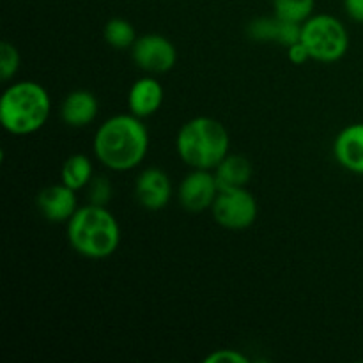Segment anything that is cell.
<instances>
[{
	"mask_svg": "<svg viewBox=\"0 0 363 363\" xmlns=\"http://www.w3.org/2000/svg\"><path fill=\"white\" fill-rule=\"evenodd\" d=\"M96 158L113 172H128L144 162L149 151V133L140 117L117 113L98 128L92 140Z\"/></svg>",
	"mask_w": 363,
	"mask_h": 363,
	"instance_id": "6da1fadb",
	"label": "cell"
},
{
	"mask_svg": "<svg viewBox=\"0 0 363 363\" xmlns=\"http://www.w3.org/2000/svg\"><path fill=\"white\" fill-rule=\"evenodd\" d=\"M66 223L71 247L84 257L106 259L119 248V222L105 206H82Z\"/></svg>",
	"mask_w": 363,
	"mask_h": 363,
	"instance_id": "7a4b0ae2",
	"label": "cell"
},
{
	"mask_svg": "<svg viewBox=\"0 0 363 363\" xmlns=\"http://www.w3.org/2000/svg\"><path fill=\"white\" fill-rule=\"evenodd\" d=\"M50 112L52 99L38 82H14L0 98V124L14 137H25L41 130Z\"/></svg>",
	"mask_w": 363,
	"mask_h": 363,
	"instance_id": "3957f363",
	"label": "cell"
},
{
	"mask_svg": "<svg viewBox=\"0 0 363 363\" xmlns=\"http://www.w3.org/2000/svg\"><path fill=\"white\" fill-rule=\"evenodd\" d=\"M229 147L230 137L227 128L208 116L186 121L176 137L177 155L190 169L215 170L229 155Z\"/></svg>",
	"mask_w": 363,
	"mask_h": 363,
	"instance_id": "277c9868",
	"label": "cell"
},
{
	"mask_svg": "<svg viewBox=\"0 0 363 363\" xmlns=\"http://www.w3.org/2000/svg\"><path fill=\"white\" fill-rule=\"evenodd\" d=\"M301 43L311 52L312 60L337 62L350 48V34L339 18L332 14H312L301 23Z\"/></svg>",
	"mask_w": 363,
	"mask_h": 363,
	"instance_id": "5b68a950",
	"label": "cell"
},
{
	"mask_svg": "<svg viewBox=\"0 0 363 363\" xmlns=\"http://www.w3.org/2000/svg\"><path fill=\"white\" fill-rule=\"evenodd\" d=\"M215 222L229 230H245L257 220V201L247 188L220 190L211 206Z\"/></svg>",
	"mask_w": 363,
	"mask_h": 363,
	"instance_id": "8992f818",
	"label": "cell"
},
{
	"mask_svg": "<svg viewBox=\"0 0 363 363\" xmlns=\"http://www.w3.org/2000/svg\"><path fill=\"white\" fill-rule=\"evenodd\" d=\"M131 59L142 71L163 74L176 66L177 50L165 35L144 34L131 46Z\"/></svg>",
	"mask_w": 363,
	"mask_h": 363,
	"instance_id": "52a82bcc",
	"label": "cell"
},
{
	"mask_svg": "<svg viewBox=\"0 0 363 363\" xmlns=\"http://www.w3.org/2000/svg\"><path fill=\"white\" fill-rule=\"evenodd\" d=\"M220 188L213 170L191 169V172L181 181L177 199L183 209L190 213H202L211 209Z\"/></svg>",
	"mask_w": 363,
	"mask_h": 363,
	"instance_id": "ba28073f",
	"label": "cell"
},
{
	"mask_svg": "<svg viewBox=\"0 0 363 363\" xmlns=\"http://www.w3.org/2000/svg\"><path fill=\"white\" fill-rule=\"evenodd\" d=\"M135 197L147 211H162L172 197V183L162 169L149 167L135 181Z\"/></svg>",
	"mask_w": 363,
	"mask_h": 363,
	"instance_id": "9c48e42d",
	"label": "cell"
},
{
	"mask_svg": "<svg viewBox=\"0 0 363 363\" xmlns=\"http://www.w3.org/2000/svg\"><path fill=\"white\" fill-rule=\"evenodd\" d=\"M38 208L48 222H67L78 209L77 190L67 184H52L38 194Z\"/></svg>",
	"mask_w": 363,
	"mask_h": 363,
	"instance_id": "30bf717a",
	"label": "cell"
},
{
	"mask_svg": "<svg viewBox=\"0 0 363 363\" xmlns=\"http://www.w3.org/2000/svg\"><path fill=\"white\" fill-rule=\"evenodd\" d=\"M333 156L342 169L363 176V123H354L339 131L333 140Z\"/></svg>",
	"mask_w": 363,
	"mask_h": 363,
	"instance_id": "8fae6325",
	"label": "cell"
},
{
	"mask_svg": "<svg viewBox=\"0 0 363 363\" xmlns=\"http://www.w3.org/2000/svg\"><path fill=\"white\" fill-rule=\"evenodd\" d=\"M99 113V101L91 91L78 89L69 92L60 105V117L71 128H85L94 123Z\"/></svg>",
	"mask_w": 363,
	"mask_h": 363,
	"instance_id": "7c38bea8",
	"label": "cell"
},
{
	"mask_svg": "<svg viewBox=\"0 0 363 363\" xmlns=\"http://www.w3.org/2000/svg\"><path fill=\"white\" fill-rule=\"evenodd\" d=\"M163 103V87L156 78L144 77L135 82L128 92V106L133 116L145 119L160 110Z\"/></svg>",
	"mask_w": 363,
	"mask_h": 363,
	"instance_id": "4fadbf2b",
	"label": "cell"
},
{
	"mask_svg": "<svg viewBox=\"0 0 363 363\" xmlns=\"http://www.w3.org/2000/svg\"><path fill=\"white\" fill-rule=\"evenodd\" d=\"M213 172H215L220 190H229V188H247L254 169H252L250 160L245 156L227 155Z\"/></svg>",
	"mask_w": 363,
	"mask_h": 363,
	"instance_id": "5bb4252c",
	"label": "cell"
},
{
	"mask_svg": "<svg viewBox=\"0 0 363 363\" xmlns=\"http://www.w3.org/2000/svg\"><path fill=\"white\" fill-rule=\"evenodd\" d=\"M60 177H62V183L73 188V190H84L91 183L92 177H94L92 162L89 160V156L82 155V152L71 155L64 162L62 170H60Z\"/></svg>",
	"mask_w": 363,
	"mask_h": 363,
	"instance_id": "9a60e30c",
	"label": "cell"
},
{
	"mask_svg": "<svg viewBox=\"0 0 363 363\" xmlns=\"http://www.w3.org/2000/svg\"><path fill=\"white\" fill-rule=\"evenodd\" d=\"M103 35H105V41L117 50L131 48L137 41V32H135L133 25L124 18H112L106 21Z\"/></svg>",
	"mask_w": 363,
	"mask_h": 363,
	"instance_id": "2e32d148",
	"label": "cell"
},
{
	"mask_svg": "<svg viewBox=\"0 0 363 363\" xmlns=\"http://www.w3.org/2000/svg\"><path fill=\"white\" fill-rule=\"evenodd\" d=\"M314 6L315 0H273L275 16L282 18V20L296 21V23L307 21L312 16Z\"/></svg>",
	"mask_w": 363,
	"mask_h": 363,
	"instance_id": "e0dca14e",
	"label": "cell"
},
{
	"mask_svg": "<svg viewBox=\"0 0 363 363\" xmlns=\"http://www.w3.org/2000/svg\"><path fill=\"white\" fill-rule=\"evenodd\" d=\"M279 27L280 20L277 16L268 18L261 16L255 18L248 23V38L254 39L257 43H277V38H279Z\"/></svg>",
	"mask_w": 363,
	"mask_h": 363,
	"instance_id": "ac0fdd59",
	"label": "cell"
},
{
	"mask_svg": "<svg viewBox=\"0 0 363 363\" xmlns=\"http://www.w3.org/2000/svg\"><path fill=\"white\" fill-rule=\"evenodd\" d=\"M20 52L9 41H2L0 45V80L9 82L20 69Z\"/></svg>",
	"mask_w": 363,
	"mask_h": 363,
	"instance_id": "d6986e66",
	"label": "cell"
},
{
	"mask_svg": "<svg viewBox=\"0 0 363 363\" xmlns=\"http://www.w3.org/2000/svg\"><path fill=\"white\" fill-rule=\"evenodd\" d=\"M89 188V202L96 206H106L112 199V183L108 177L105 176H94L91 183L87 184Z\"/></svg>",
	"mask_w": 363,
	"mask_h": 363,
	"instance_id": "ffe728a7",
	"label": "cell"
},
{
	"mask_svg": "<svg viewBox=\"0 0 363 363\" xmlns=\"http://www.w3.org/2000/svg\"><path fill=\"white\" fill-rule=\"evenodd\" d=\"M279 20H280V27H279V38H277V43H279V45L289 48V46L294 45V43L301 41V23L282 20V18H279Z\"/></svg>",
	"mask_w": 363,
	"mask_h": 363,
	"instance_id": "44dd1931",
	"label": "cell"
},
{
	"mask_svg": "<svg viewBox=\"0 0 363 363\" xmlns=\"http://www.w3.org/2000/svg\"><path fill=\"white\" fill-rule=\"evenodd\" d=\"M247 357L236 350H218L215 353L208 354L204 358V363H248Z\"/></svg>",
	"mask_w": 363,
	"mask_h": 363,
	"instance_id": "7402d4cb",
	"label": "cell"
},
{
	"mask_svg": "<svg viewBox=\"0 0 363 363\" xmlns=\"http://www.w3.org/2000/svg\"><path fill=\"white\" fill-rule=\"evenodd\" d=\"M287 57H289L291 62L296 64V66H301V64H305L307 60L312 59L311 52H308L307 46L301 41L294 43V45H291L289 48H287Z\"/></svg>",
	"mask_w": 363,
	"mask_h": 363,
	"instance_id": "603a6c76",
	"label": "cell"
},
{
	"mask_svg": "<svg viewBox=\"0 0 363 363\" xmlns=\"http://www.w3.org/2000/svg\"><path fill=\"white\" fill-rule=\"evenodd\" d=\"M347 16L357 23H363V0H344Z\"/></svg>",
	"mask_w": 363,
	"mask_h": 363,
	"instance_id": "cb8c5ba5",
	"label": "cell"
}]
</instances>
